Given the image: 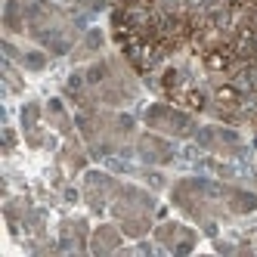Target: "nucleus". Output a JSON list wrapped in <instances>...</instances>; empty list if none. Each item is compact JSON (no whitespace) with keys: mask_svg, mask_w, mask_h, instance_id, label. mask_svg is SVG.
Wrapping results in <instances>:
<instances>
[{"mask_svg":"<svg viewBox=\"0 0 257 257\" xmlns=\"http://www.w3.org/2000/svg\"><path fill=\"white\" fill-rule=\"evenodd\" d=\"M171 205L195 220L208 235H217V223L257 211V189H242L235 183H220L208 177H180L171 183Z\"/></svg>","mask_w":257,"mask_h":257,"instance_id":"f257e3e1","label":"nucleus"},{"mask_svg":"<svg viewBox=\"0 0 257 257\" xmlns=\"http://www.w3.org/2000/svg\"><path fill=\"white\" fill-rule=\"evenodd\" d=\"M78 134L93 158H115L134 149L137 121L115 108H87L78 112Z\"/></svg>","mask_w":257,"mask_h":257,"instance_id":"f03ea898","label":"nucleus"},{"mask_svg":"<svg viewBox=\"0 0 257 257\" xmlns=\"http://www.w3.org/2000/svg\"><path fill=\"white\" fill-rule=\"evenodd\" d=\"M28 38L44 47L50 56H62L71 53L75 44L81 41V22L75 19V13L50 4V0H28Z\"/></svg>","mask_w":257,"mask_h":257,"instance_id":"7ed1b4c3","label":"nucleus"},{"mask_svg":"<svg viewBox=\"0 0 257 257\" xmlns=\"http://www.w3.org/2000/svg\"><path fill=\"white\" fill-rule=\"evenodd\" d=\"M155 208L158 201L149 189L137 186V183H121L112 205H108V214L124 229L127 238H143L155 229Z\"/></svg>","mask_w":257,"mask_h":257,"instance_id":"20e7f679","label":"nucleus"},{"mask_svg":"<svg viewBox=\"0 0 257 257\" xmlns=\"http://www.w3.org/2000/svg\"><path fill=\"white\" fill-rule=\"evenodd\" d=\"M143 121L149 131L164 134L171 140H195V134H198V118L171 102H152L143 112Z\"/></svg>","mask_w":257,"mask_h":257,"instance_id":"39448f33","label":"nucleus"},{"mask_svg":"<svg viewBox=\"0 0 257 257\" xmlns=\"http://www.w3.org/2000/svg\"><path fill=\"white\" fill-rule=\"evenodd\" d=\"M195 143H198L208 155H217V158H242V155L248 152L245 137L238 134L235 127H223V124L198 127Z\"/></svg>","mask_w":257,"mask_h":257,"instance_id":"423d86ee","label":"nucleus"},{"mask_svg":"<svg viewBox=\"0 0 257 257\" xmlns=\"http://www.w3.org/2000/svg\"><path fill=\"white\" fill-rule=\"evenodd\" d=\"M121 186V180L112 177L108 171H84L81 177V201L87 205L90 214H105L112 198Z\"/></svg>","mask_w":257,"mask_h":257,"instance_id":"0eeeda50","label":"nucleus"},{"mask_svg":"<svg viewBox=\"0 0 257 257\" xmlns=\"http://www.w3.org/2000/svg\"><path fill=\"white\" fill-rule=\"evenodd\" d=\"M134 155H137V161L149 164V168H164V164L177 161V146L171 143V137H164V134L143 131L134 140Z\"/></svg>","mask_w":257,"mask_h":257,"instance_id":"6e6552de","label":"nucleus"},{"mask_svg":"<svg viewBox=\"0 0 257 257\" xmlns=\"http://www.w3.org/2000/svg\"><path fill=\"white\" fill-rule=\"evenodd\" d=\"M152 238L155 245L164 248V251H174V254H186L198 245V232L186 223H180V220H164L152 229Z\"/></svg>","mask_w":257,"mask_h":257,"instance_id":"1a4fd4ad","label":"nucleus"},{"mask_svg":"<svg viewBox=\"0 0 257 257\" xmlns=\"http://www.w3.org/2000/svg\"><path fill=\"white\" fill-rule=\"evenodd\" d=\"M56 245H59V251H90V229L81 214H68L59 220Z\"/></svg>","mask_w":257,"mask_h":257,"instance_id":"9d476101","label":"nucleus"},{"mask_svg":"<svg viewBox=\"0 0 257 257\" xmlns=\"http://www.w3.org/2000/svg\"><path fill=\"white\" fill-rule=\"evenodd\" d=\"M124 229L118 223H99L90 232V251L93 254H112V251H124Z\"/></svg>","mask_w":257,"mask_h":257,"instance_id":"9b49d317","label":"nucleus"},{"mask_svg":"<svg viewBox=\"0 0 257 257\" xmlns=\"http://www.w3.org/2000/svg\"><path fill=\"white\" fill-rule=\"evenodd\" d=\"M105 50V31L102 28H87L81 34V41L71 50V62H93L99 59V53Z\"/></svg>","mask_w":257,"mask_h":257,"instance_id":"f8f14e48","label":"nucleus"},{"mask_svg":"<svg viewBox=\"0 0 257 257\" xmlns=\"http://www.w3.org/2000/svg\"><path fill=\"white\" fill-rule=\"evenodd\" d=\"M47 124L53 127V134H59L62 140L75 137V127H78V118L68 115V108L62 99H50L47 102Z\"/></svg>","mask_w":257,"mask_h":257,"instance_id":"ddd939ff","label":"nucleus"},{"mask_svg":"<svg viewBox=\"0 0 257 257\" xmlns=\"http://www.w3.org/2000/svg\"><path fill=\"white\" fill-rule=\"evenodd\" d=\"M65 4H71V7H81V10H99L105 0H65Z\"/></svg>","mask_w":257,"mask_h":257,"instance_id":"4468645a","label":"nucleus"}]
</instances>
